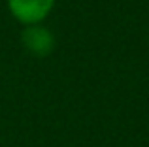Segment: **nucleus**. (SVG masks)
Wrapping results in <instances>:
<instances>
[{"instance_id":"f257e3e1","label":"nucleus","mask_w":149,"mask_h":147,"mask_svg":"<svg viewBox=\"0 0 149 147\" xmlns=\"http://www.w3.org/2000/svg\"><path fill=\"white\" fill-rule=\"evenodd\" d=\"M57 0H6L8 11L23 26L40 25L55 10Z\"/></svg>"},{"instance_id":"f03ea898","label":"nucleus","mask_w":149,"mask_h":147,"mask_svg":"<svg viewBox=\"0 0 149 147\" xmlns=\"http://www.w3.org/2000/svg\"><path fill=\"white\" fill-rule=\"evenodd\" d=\"M21 44L34 57H47L53 53L57 42H55V34L44 23H40V25H29L23 28Z\"/></svg>"}]
</instances>
